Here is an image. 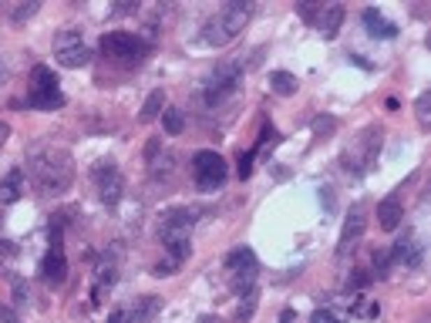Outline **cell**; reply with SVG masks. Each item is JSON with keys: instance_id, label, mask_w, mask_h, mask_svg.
I'll return each instance as SVG.
<instances>
[{"instance_id": "cell-35", "label": "cell", "mask_w": 431, "mask_h": 323, "mask_svg": "<svg viewBox=\"0 0 431 323\" xmlns=\"http://www.w3.org/2000/svg\"><path fill=\"white\" fill-rule=\"evenodd\" d=\"M129 10H135V3H131V0H118V7H115V14H129Z\"/></svg>"}, {"instance_id": "cell-2", "label": "cell", "mask_w": 431, "mask_h": 323, "mask_svg": "<svg viewBox=\"0 0 431 323\" xmlns=\"http://www.w3.org/2000/svg\"><path fill=\"white\" fill-rule=\"evenodd\" d=\"M249 17H253V3L233 0V3L219 7V10L203 24V40H206L209 47H226L229 40H236L243 34V27L249 24Z\"/></svg>"}, {"instance_id": "cell-22", "label": "cell", "mask_w": 431, "mask_h": 323, "mask_svg": "<svg viewBox=\"0 0 431 323\" xmlns=\"http://www.w3.org/2000/svg\"><path fill=\"white\" fill-rule=\"evenodd\" d=\"M162 128L169 135H179L182 128H186V114H182V108H166L162 112Z\"/></svg>"}, {"instance_id": "cell-16", "label": "cell", "mask_w": 431, "mask_h": 323, "mask_svg": "<svg viewBox=\"0 0 431 323\" xmlns=\"http://www.w3.org/2000/svg\"><path fill=\"white\" fill-rule=\"evenodd\" d=\"M401 219H404L401 199H397V195H388V199L377 206V226L384 229V232H394V229L401 226Z\"/></svg>"}, {"instance_id": "cell-20", "label": "cell", "mask_w": 431, "mask_h": 323, "mask_svg": "<svg viewBox=\"0 0 431 323\" xmlns=\"http://www.w3.org/2000/svg\"><path fill=\"white\" fill-rule=\"evenodd\" d=\"M162 112H166V91L159 88V91H152V95L145 98V105H142L138 118H142V121H155Z\"/></svg>"}, {"instance_id": "cell-5", "label": "cell", "mask_w": 431, "mask_h": 323, "mask_svg": "<svg viewBox=\"0 0 431 323\" xmlns=\"http://www.w3.org/2000/svg\"><path fill=\"white\" fill-rule=\"evenodd\" d=\"M192 179H196V186L203 192H216L226 186V179H229V165H226V158L219 152H203L192 155Z\"/></svg>"}, {"instance_id": "cell-24", "label": "cell", "mask_w": 431, "mask_h": 323, "mask_svg": "<svg viewBox=\"0 0 431 323\" xmlns=\"http://www.w3.org/2000/svg\"><path fill=\"white\" fill-rule=\"evenodd\" d=\"M41 10V3L38 0H27V3H20V7H14V14H10V24H24V20H31L34 17V14H38Z\"/></svg>"}, {"instance_id": "cell-9", "label": "cell", "mask_w": 431, "mask_h": 323, "mask_svg": "<svg viewBox=\"0 0 431 323\" xmlns=\"http://www.w3.org/2000/svg\"><path fill=\"white\" fill-rule=\"evenodd\" d=\"M94 186H98V195H101V202L105 206H118L122 202V192H125V179H122V172L115 165L112 158H101L98 165H94Z\"/></svg>"}, {"instance_id": "cell-34", "label": "cell", "mask_w": 431, "mask_h": 323, "mask_svg": "<svg viewBox=\"0 0 431 323\" xmlns=\"http://www.w3.org/2000/svg\"><path fill=\"white\" fill-rule=\"evenodd\" d=\"M300 17L303 20H314V17H317V7H314V0H303V3H300Z\"/></svg>"}, {"instance_id": "cell-14", "label": "cell", "mask_w": 431, "mask_h": 323, "mask_svg": "<svg viewBox=\"0 0 431 323\" xmlns=\"http://www.w3.org/2000/svg\"><path fill=\"white\" fill-rule=\"evenodd\" d=\"M360 20H364V27H367L371 38H381V40L397 38V24H391V20L384 17L381 10H374V7H367V10L360 14Z\"/></svg>"}, {"instance_id": "cell-37", "label": "cell", "mask_w": 431, "mask_h": 323, "mask_svg": "<svg viewBox=\"0 0 431 323\" xmlns=\"http://www.w3.org/2000/svg\"><path fill=\"white\" fill-rule=\"evenodd\" d=\"M105 323H125V313L122 310H115V313H108V320Z\"/></svg>"}, {"instance_id": "cell-12", "label": "cell", "mask_w": 431, "mask_h": 323, "mask_svg": "<svg viewBox=\"0 0 431 323\" xmlns=\"http://www.w3.org/2000/svg\"><path fill=\"white\" fill-rule=\"evenodd\" d=\"M391 263H401L404 269H421V263H425V246L414 239L411 232H404V239H397L391 249Z\"/></svg>"}, {"instance_id": "cell-8", "label": "cell", "mask_w": 431, "mask_h": 323, "mask_svg": "<svg viewBox=\"0 0 431 323\" xmlns=\"http://www.w3.org/2000/svg\"><path fill=\"white\" fill-rule=\"evenodd\" d=\"M256 256H253V249H233L229 256H226V276H229V286L236 290V293H246V290H253L256 283Z\"/></svg>"}, {"instance_id": "cell-4", "label": "cell", "mask_w": 431, "mask_h": 323, "mask_svg": "<svg viewBox=\"0 0 431 323\" xmlns=\"http://www.w3.org/2000/svg\"><path fill=\"white\" fill-rule=\"evenodd\" d=\"M27 105L38 108V112H54V108L64 105V95H61V88H57V77L51 68H44V64H34V68H31Z\"/></svg>"}, {"instance_id": "cell-10", "label": "cell", "mask_w": 431, "mask_h": 323, "mask_svg": "<svg viewBox=\"0 0 431 323\" xmlns=\"http://www.w3.org/2000/svg\"><path fill=\"white\" fill-rule=\"evenodd\" d=\"M51 249H48V256L41 260V276L48 280L51 286H61L68 280V260H64V249H61V232L51 229Z\"/></svg>"}, {"instance_id": "cell-19", "label": "cell", "mask_w": 431, "mask_h": 323, "mask_svg": "<svg viewBox=\"0 0 431 323\" xmlns=\"http://www.w3.org/2000/svg\"><path fill=\"white\" fill-rule=\"evenodd\" d=\"M20 192H24V169H10L0 179V202H3V206L17 202Z\"/></svg>"}, {"instance_id": "cell-18", "label": "cell", "mask_w": 431, "mask_h": 323, "mask_svg": "<svg viewBox=\"0 0 431 323\" xmlns=\"http://www.w3.org/2000/svg\"><path fill=\"white\" fill-rule=\"evenodd\" d=\"M340 24H344V7L340 3H330V7H323L320 10V20H317V31L323 40H334L340 31Z\"/></svg>"}, {"instance_id": "cell-21", "label": "cell", "mask_w": 431, "mask_h": 323, "mask_svg": "<svg viewBox=\"0 0 431 323\" xmlns=\"http://www.w3.org/2000/svg\"><path fill=\"white\" fill-rule=\"evenodd\" d=\"M270 84H273V91L280 98L297 95V77L290 75V71H273V75H270Z\"/></svg>"}, {"instance_id": "cell-40", "label": "cell", "mask_w": 431, "mask_h": 323, "mask_svg": "<svg viewBox=\"0 0 431 323\" xmlns=\"http://www.w3.org/2000/svg\"><path fill=\"white\" fill-rule=\"evenodd\" d=\"M3 77H7V68H3V64H0V81H3Z\"/></svg>"}, {"instance_id": "cell-29", "label": "cell", "mask_w": 431, "mask_h": 323, "mask_svg": "<svg viewBox=\"0 0 431 323\" xmlns=\"http://www.w3.org/2000/svg\"><path fill=\"white\" fill-rule=\"evenodd\" d=\"M179 266H182V263H175V260H169V256H166V260H159V263H155V269H152V273H155V276H172Z\"/></svg>"}, {"instance_id": "cell-27", "label": "cell", "mask_w": 431, "mask_h": 323, "mask_svg": "<svg viewBox=\"0 0 431 323\" xmlns=\"http://www.w3.org/2000/svg\"><path fill=\"white\" fill-rule=\"evenodd\" d=\"M172 162H175V158H172L169 152L162 155V158H152V175H155V179H162V175H169V172H172Z\"/></svg>"}, {"instance_id": "cell-15", "label": "cell", "mask_w": 431, "mask_h": 323, "mask_svg": "<svg viewBox=\"0 0 431 323\" xmlns=\"http://www.w3.org/2000/svg\"><path fill=\"white\" fill-rule=\"evenodd\" d=\"M159 232H162V246H166V256H169V260H175V263L189 260V253H192L189 232H175V229H159Z\"/></svg>"}, {"instance_id": "cell-13", "label": "cell", "mask_w": 431, "mask_h": 323, "mask_svg": "<svg viewBox=\"0 0 431 323\" xmlns=\"http://www.w3.org/2000/svg\"><path fill=\"white\" fill-rule=\"evenodd\" d=\"M159 310H162V296H152V293H145V296H138V300L129 306L125 323H152L155 317H159Z\"/></svg>"}, {"instance_id": "cell-11", "label": "cell", "mask_w": 431, "mask_h": 323, "mask_svg": "<svg viewBox=\"0 0 431 323\" xmlns=\"http://www.w3.org/2000/svg\"><path fill=\"white\" fill-rule=\"evenodd\" d=\"M364 229H367V219H364V209L354 206L351 216H347V223L340 229V239H337V256H347L351 249L360 243V236H364Z\"/></svg>"}, {"instance_id": "cell-6", "label": "cell", "mask_w": 431, "mask_h": 323, "mask_svg": "<svg viewBox=\"0 0 431 323\" xmlns=\"http://www.w3.org/2000/svg\"><path fill=\"white\" fill-rule=\"evenodd\" d=\"M240 84H243V64L240 61H223L212 75L206 77V105H223L229 95H236L240 91Z\"/></svg>"}, {"instance_id": "cell-31", "label": "cell", "mask_w": 431, "mask_h": 323, "mask_svg": "<svg viewBox=\"0 0 431 323\" xmlns=\"http://www.w3.org/2000/svg\"><path fill=\"white\" fill-rule=\"evenodd\" d=\"M14 256H17V246H14L10 239H0V266H3V263H10Z\"/></svg>"}, {"instance_id": "cell-1", "label": "cell", "mask_w": 431, "mask_h": 323, "mask_svg": "<svg viewBox=\"0 0 431 323\" xmlns=\"http://www.w3.org/2000/svg\"><path fill=\"white\" fill-rule=\"evenodd\" d=\"M31 179L41 195H61L75 182V158L68 149H44L31 158Z\"/></svg>"}, {"instance_id": "cell-25", "label": "cell", "mask_w": 431, "mask_h": 323, "mask_svg": "<svg viewBox=\"0 0 431 323\" xmlns=\"http://www.w3.org/2000/svg\"><path fill=\"white\" fill-rule=\"evenodd\" d=\"M428 108H431V91H421V95H418V105H414V112H418V125H421V128H428L431 125Z\"/></svg>"}, {"instance_id": "cell-33", "label": "cell", "mask_w": 431, "mask_h": 323, "mask_svg": "<svg viewBox=\"0 0 431 323\" xmlns=\"http://www.w3.org/2000/svg\"><path fill=\"white\" fill-rule=\"evenodd\" d=\"M27 296H31V293H27V286L17 280V283H14V303L24 306V303H27Z\"/></svg>"}, {"instance_id": "cell-28", "label": "cell", "mask_w": 431, "mask_h": 323, "mask_svg": "<svg viewBox=\"0 0 431 323\" xmlns=\"http://www.w3.org/2000/svg\"><path fill=\"white\" fill-rule=\"evenodd\" d=\"M371 280H374V276H371L367 269H354V276L347 280V290H351V293H354V290H364V286L371 283Z\"/></svg>"}, {"instance_id": "cell-39", "label": "cell", "mask_w": 431, "mask_h": 323, "mask_svg": "<svg viewBox=\"0 0 431 323\" xmlns=\"http://www.w3.org/2000/svg\"><path fill=\"white\" fill-rule=\"evenodd\" d=\"M199 323H223L219 317H199Z\"/></svg>"}, {"instance_id": "cell-36", "label": "cell", "mask_w": 431, "mask_h": 323, "mask_svg": "<svg viewBox=\"0 0 431 323\" xmlns=\"http://www.w3.org/2000/svg\"><path fill=\"white\" fill-rule=\"evenodd\" d=\"M7 138H10V125H7V121H0V149L7 145Z\"/></svg>"}, {"instance_id": "cell-7", "label": "cell", "mask_w": 431, "mask_h": 323, "mask_svg": "<svg viewBox=\"0 0 431 323\" xmlns=\"http://www.w3.org/2000/svg\"><path fill=\"white\" fill-rule=\"evenodd\" d=\"M54 57L64 68H85V64H92V47L81 40V31L61 27L54 34Z\"/></svg>"}, {"instance_id": "cell-38", "label": "cell", "mask_w": 431, "mask_h": 323, "mask_svg": "<svg viewBox=\"0 0 431 323\" xmlns=\"http://www.w3.org/2000/svg\"><path fill=\"white\" fill-rule=\"evenodd\" d=\"M280 323H293V310H283V313H280Z\"/></svg>"}, {"instance_id": "cell-26", "label": "cell", "mask_w": 431, "mask_h": 323, "mask_svg": "<svg viewBox=\"0 0 431 323\" xmlns=\"http://www.w3.org/2000/svg\"><path fill=\"white\" fill-rule=\"evenodd\" d=\"M310 323H344V317H340L337 310H330V306H320V310H314Z\"/></svg>"}, {"instance_id": "cell-32", "label": "cell", "mask_w": 431, "mask_h": 323, "mask_svg": "<svg viewBox=\"0 0 431 323\" xmlns=\"http://www.w3.org/2000/svg\"><path fill=\"white\" fill-rule=\"evenodd\" d=\"M334 128H337V121H334V118H317V121H314V132H317V135H330Z\"/></svg>"}, {"instance_id": "cell-30", "label": "cell", "mask_w": 431, "mask_h": 323, "mask_svg": "<svg viewBox=\"0 0 431 323\" xmlns=\"http://www.w3.org/2000/svg\"><path fill=\"white\" fill-rule=\"evenodd\" d=\"M253 158H256V149L240 155V179H249V175H253Z\"/></svg>"}, {"instance_id": "cell-23", "label": "cell", "mask_w": 431, "mask_h": 323, "mask_svg": "<svg viewBox=\"0 0 431 323\" xmlns=\"http://www.w3.org/2000/svg\"><path fill=\"white\" fill-rule=\"evenodd\" d=\"M256 300H260V290H256V286H253V290H246V293H243V303H240V310H236V323H246L249 317H253Z\"/></svg>"}, {"instance_id": "cell-17", "label": "cell", "mask_w": 431, "mask_h": 323, "mask_svg": "<svg viewBox=\"0 0 431 323\" xmlns=\"http://www.w3.org/2000/svg\"><path fill=\"white\" fill-rule=\"evenodd\" d=\"M196 216L199 212L189 209V206H175V209L162 212V229H175V232H192L196 226Z\"/></svg>"}, {"instance_id": "cell-3", "label": "cell", "mask_w": 431, "mask_h": 323, "mask_svg": "<svg viewBox=\"0 0 431 323\" xmlns=\"http://www.w3.org/2000/svg\"><path fill=\"white\" fill-rule=\"evenodd\" d=\"M101 54L118 68H138L149 57V40L129 34V31H108L101 38Z\"/></svg>"}]
</instances>
